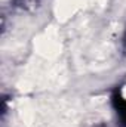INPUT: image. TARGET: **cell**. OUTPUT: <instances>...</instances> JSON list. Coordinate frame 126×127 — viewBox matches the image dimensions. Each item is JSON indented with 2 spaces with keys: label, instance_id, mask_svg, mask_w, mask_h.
Returning a JSON list of instances; mask_svg holds the SVG:
<instances>
[{
  "label": "cell",
  "instance_id": "6da1fadb",
  "mask_svg": "<svg viewBox=\"0 0 126 127\" xmlns=\"http://www.w3.org/2000/svg\"><path fill=\"white\" fill-rule=\"evenodd\" d=\"M111 106L117 115V120L122 127H126V95L122 87H116L111 93Z\"/></svg>",
  "mask_w": 126,
  "mask_h": 127
},
{
  "label": "cell",
  "instance_id": "3957f363",
  "mask_svg": "<svg viewBox=\"0 0 126 127\" xmlns=\"http://www.w3.org/2000/svg\"><path fill=\"white\" fill-rule=\"evenodd\" d=\"M122 46H123V50L126 53V28H125V32H123V38H122Z\"/></svg>",
  "mask_w": 126,
  "mask_h": 127
},
{
  "label": "cell",
  "instance_id": "7a4b0ae2",
  "mask_svg": "<svg viewBox=\"0 0 126 127\" xmlns=\"http://www.w3.org/2000/svg\"><path fill=\"white\" fill-rule=\"evenodd\" d=\"M15 3H16L18 6L27 9V7H33V6H36V4L39 3V0H15Z\"/></svg>",
  "mask_w": 126,
  "mask_h": 127
}]
</instances>
